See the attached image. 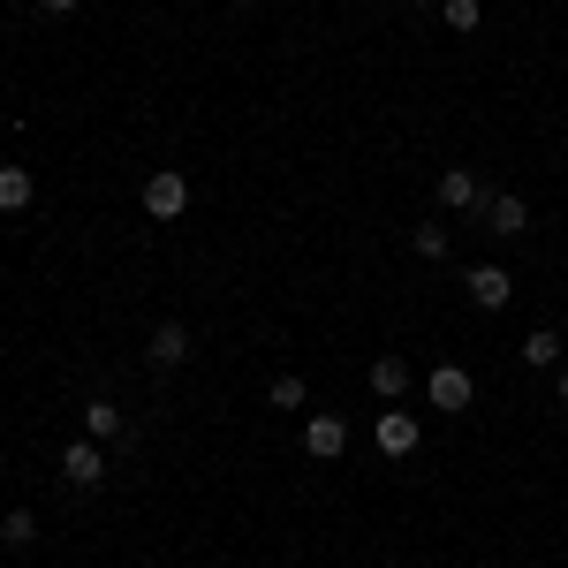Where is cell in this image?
I'll return each instance as SVG.
<instances>
[{
	"mask_svg": "<svg viewBox=\"0 0 568 568\" xmlns=\"http://www.w3.org/2000/svg\"><path fill=\"white\" fill-rule=\"evenodd\" d=\"M417 439H425V425H417V409H402V402H387V409H379V425H372V447H379L387 463H402V455H417Z\"/></svg>",
	"mask_w": 568,
	"mask_h": 568,
	"instance_id": "1",
	"label": "cell"
},
{
	"mask_svg": "<svg viewBox=\"0 0 568 568\" xmlns=\"http://www.w3.org/2000/svg\"><path fill=\"white\" fill-rule=\"evenodd\" d=\"M144 213L182 220L190 213V175H182V168H152V175H144Z\"/></svg>",
	"mask_w": 568,
	"mask_h": 568,
	"instance_id": "2",
	"label": "cell"
},
{
	"mask_svg": "<svg viewBox=\"0 0 568 568\" xmlns=\"http://www.w3.org/2000/svg\"><path fill=\"white\" fill-rule=\"evenodd\" d=\"M425 402L455 417V409H470V402H478V379H470L463 364H439V372H425Z\"/></svg>",
	"mask_w": 568,
	"mask_h": 568,
	"instance_id": "3",
	"label": "cell"
},
{
	"mask_svg": "<svg viewBox=\"0 0 568 568\" xmlns=\"http://www.w3.org/2000/svg\"><path fill=\"white\" fill-rule=\"evenodd\" d=\"M61 478L77 485V493H91V485L106 478V447H99V439H69V447H61Z\"/></svg>",
	"mask_w": 568,
	"mask_h": 568,
	"instance_id": "4",
	"label": "cell"
},
{
	"mask_svg": "<svg viewBox=\"0 0 568 568\" xmlns=\"http://www.w3.org/2000/svg\"><path fill=\"white\" fill-rule=\"evenodd\" d=\"M439 213H485V182L470 168H447L439 175Z\"/></svg>",
	"mask_w": 568,
	"mask_h": 568,
	"instance_id": "5",
	"label": "cell"
},
{
	"mask_svg": "<svg viewBox=\"0 0 568 568\" xmlns=\"http://www.w3.org/2000/svg\"><path fill=\"white\" fill-rule=\"evenodd\" d=\"M508 296H516L508 265H470V304L478 311H508Z\"/></svg>",
	"mask_w": 568,
	"mask_h": 568,
	"instance_id": "6",
	"label": "cell"
},
{
	"mask_svg": "<svg viewBox=\"0 0 568 568\" xmlns=\"http://www.w3.org/2000/svg\"><path fill=\"white\" fill-rule=\"evenodd\" d=\"M304 447L318 455V463H342V447H349V425L326 409V417H311V425H304Z\"/></svg>",
	"mask_w": 568,
	"mask_h": 568,
	"instance_id": "7",
	"label": "cell"
},
{
	"mask_svg": "<svg viewBox=\"0 0 568 568\" xmlns=\"http://www.w3.org/2000/svg\"><path fill=\"white\" fill-rule=\"evenodd\" d=\"M144 356H152L160 372H175L182 356H190V326H182V318H168V326H152V342H144Z\"/></svg>",
	"mask_w": 568,
	"mask_h": 568,
	"instance_id": "8",
	"label": "cell"
},
{
	"mask_svg": "<svg viewBox=\"0 0 568 568\" xmlns=\"http://www.w3.org/2000/svg\"><path fill=\"white\" fill-rule=\"evenodd\" d=\"M524 364H530V372H561V364H568V342L554 334V326H530V334H524Z\"/></svg>",
	"mask_w": 568,
	"mask_h": 568,
	"instance_id": "9",
	"label": "cell"
},
{
	"mask_svg": "<svg viewBox=\"0 0 568 568\" xmlns=\"http://www.w3.org/2000/svg\"><path fill=\"white\" fill-rule=\"evenodd\" d=\"M485 227H493V235H524V227H530V205L516 197V190H500V197H485Z\"/></svg>",
	"mask_w": 568,
	"mask_h": 568,
	"instance_id": "10",
	"label": "cell"
},
{
	"mask_svg": "<svg viewBox=\"0 0 568 568\" xmlns=\"http://www.w3.org/2000/svg\"><path fill=\"white\" fill-rule=\"evenodd\" d=\"M364 379H372V394H379V402H402V394L417 387V372H409V364H402V356H379V364H372V372H364Z\"/></svg>",
	"mask_w": 568,
	"mask_h": 568,
	"instance_id": "11",
	"label": "cell"
},
{
	"mask_svg": "<svg viewBox=\"0 0 568 568\" xmlns=\"http://www.w3.org/2000/svg\"><path fill=\"white\" fill-rule=\"evenodd\" d=\"M122 425H130V417H122V402H106V394L84 402V439H122Z\"/></svg>",
	"mask_w": 568,
	"mask_h": 568,
	"instance_id": "12",
	"label": "cell"
},
{
	"mask_svg": "<svg viewBox=\"0 0 568 568\" xmlns=\"http://www.w3.org/2000/svg\"><path fill=\"white\" fill-rule=\"evenodd\" d=\"M39 197V182H31V168H0V213H23Z\"/></svg>",
	"mask_w": 568,
	"mask_h": 568,
	"instance_id": "13",
	"label": "cell"
},
{
	"mask_svg": "<svg viewBox=\"0 0 568 568\" xmlns=\"http://www.w3.org/2000/svg\"><path fill=\"white\" fill-rule=\"evenodd\" d=\"M447 235H455L447 220H417V227H409V243H417V258H447Z\"/></svg>",
	"mask_w": 568,
	"mask_h": 568,
	"instance_id": "14",
	"label": "cell"
},
{
	"mask_svg": "<svg viewBox=\"0 0 568 568\" xmlns=\"http://www.w3.org/2000/svg\"><path fill=\"white\" fill-rule=\"evenodd\" d=\"M439 16H447V31H463V39H470V31L485 23V0H439Z\"/></svg>",
	"mask_w": 568,
	"mask_h": 568,
	"instance_id": "15",
	"label": "cell"
},
{
	"mask_svg": "<svg viewBox=\"0 0 568 568\" xmlns=\"http://www.w3.org/2000/svg\"><path fill=\"white\" fill-rule=\"evenodd\" d=\"M265 402H273V409H304V379H296V372L265 379Z\"/></svg>",
	"mask_w": 568,
	"mask_h": 568,
	"instance_id": "16",
	"label": "cell"
},
{
	"mask_svg": "<svg viewBox=\"0 0 568 568\" xmlns=\"http://www.w3.org/2000/svg\"><path fill=\"white\" fill-rule=\"evenodd\" d=\"M31 538H39L31 508H8V516H0V546H31Z\"/></svg>",
	"mask_w": 568,
	"mask_h": 568,
	"instance_id": "17",
	"label": "cell"
},
{
	"mask_svg": "<svg viewBox=\"0 0 568 568\" xmlns=\"http://www.w3.org/2000/svg\"><path fill=\"white\" fill-rule=\"evenodd\" d=\"M39 8H45V16H69V8H77V0H39Z\"/></svg>",
	"mask_w": 568,
	"mask_h": 568,
	"instance_id": "18",
	"label": "cell"
},
{
	"mask_svg": "<svg viewBox=\"0 0 568 568\" xmlns=\"http://www.w3.org/2000/svg\"><path fill=\"white\" fill-rule=\"evenodd\" d=\"M561 409H568V364H561Z\"/></svg>",
	"mask_w": 568,
	"mask_h": 568,
	"instance_id": "19",
	"label": "cell"
},
{
	"mask_svg": "<svg viewBox=\"0 0 568 568\" xmlns=\"http://www.w3.org/2000/svg\"><path fill=\"white\" fill-rule=\"evenodd\" d=\"M235 8H258V0H235Z\"/></svg>",
	"mask_w": 568,
	"mask_h": 568,
	"instance_id": "20",
	"label": "cell"
},
{
	"mask_svg": "<svg viewBox=\"0 0 568 568\" xmlns=\"http://www.w3.org/2000/svg\"><path fill=\"white\" fill-rule=\"evenodd\" d=\"M364 8H387V0H364Z\"/></svg>",
	"mask_w": 568,
	"mask_h": 568,
	"instance_id": "21",
	"label": "cell"
},
{
	"mask_svg": "<svg viewBox=\"0 0 568 568\" xmlns=\"http://www.w3.org/2000/svg\"><path fill=\"white\" fill-rule=\"evenodd\" d=\"M0 478H8V470H0Z\"/></svg>",
	"mask_w": 568,
	"mask_h": 568,
	"instance_id": "22",
	"label": "cell"
}]
</instances>
